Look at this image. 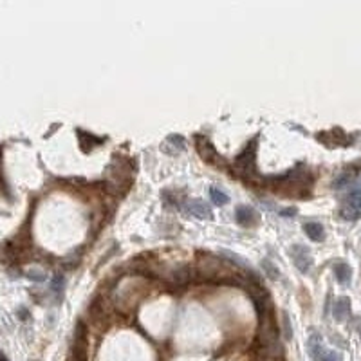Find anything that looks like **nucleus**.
Wrapping results in <instances>:
<instances>
[{
  "instance_id": "nucleus-1",
  "label": "nucleus",
  "mask_w": 361,
  "mask_h": 361,
  "mask_svg": "<svg viewBox=\"0 0 361 361\" xmlns=\"http://www.w3.org/2000/svg\"><path fill=\"white\" fill-rule=\"evenodd\" d=\"M132 168L125 159H118L116 157L112 165L107 168V190L112 191V193H119V191H125L127 186L130 184V179H132Z\"/></svg>"
},
{
  "instance_id": "nucleus-2",
  "label": "nucleus",
  "mask_w": 361,
  "mask_h": 361,
  "mask_svg": "<svg viewBox=\"0 0 361 361\" xmlns=\"http://www.w3.org/2000/svg\"><path fill=\"white\" fill-rule=\"evenodd\" d=\"M255 154H257V145L253 141L251 145H247L242 152L235 157L233 168H235L238 176H251L253 170H255Z\"/></svg>"
},
{
  "instance_id": "nucleus-3",
  "label": "nucleus",
  "mask_w": 361,
  "mask_h": 361,
  "mask_svg": "<svg viewBox=\"0 0 361 361\" xmlns=\"http://www.w3.org/2000/svg\"><path fill=\"white\" fill-rule=\"evenodd\" d=\"M340 215L343 220H358L361 217V190H352L343 199L340 208Z\"/></svg>"
},
{
  "instance_id": "nucleus-4",
  "label": "nucleus",
  "mask_w": 361,
  "mask_h": 361,
  "mask_svg": "<svg viewBox=\"0 0 361 361\" xmlns=\"http://www.w3.org/2000/svg\"><path fill=\"white\" fill-rule=\"evenodd\" d=\"M220 271L228 273V267L224 266V262L213 257H204L197 262V273L202 275L204 278H213V276H222Z\"/></svg>"
},
{
  "instance_id": "nucleus-5",
  "label": "nucleus",
  "mask_w": 361,
  "mask_h": 361,
  "mask_svg": "<svg viewBox=\"0 0 361 361\" xmlns=\"http://www.w3.org/2000/svg\"><path fill=\"white\" fill-rule=\"evenodd\" d=\"M291 255H293V260H295V266L298 267L302 273H307V271L313 267V257L307 247L300 246V244H295L291 247Z\"/></svg>"
},
{
  "instance_id": "nucleus-6",
  "label": "nucleus",
  "mask_w": 361,
  "mask_h": 361,
  "mask_svg": "<svg viewBox=\"0 0 361 361\" xmlns=\"http://www.w3.org/2000/svg\"><path fill=\"white\" fill-rule=\"evenodd\" d=\"M235 220L244 228H253L258 224V213L251 206H237L235 209Z\"/></svg>"
},
{
  "instance_id": "nucleus-7",
  "label": "nucleus",
  "mask_w": 361,
  "mask_h": 361,
  "mask_svg": "<svg viewBox=\"0 0 361 361\" xmlns=\"http://www.w3.org/2000/svg\"><path fill=\"white\" fill-rule=\"evenodd\" d=\"M184 209L188 211L190 215L197 217V219H211V208L206 204L204 200H199V199H191L186 202Z\"/></svg>"
},
{
  "instance_id": "nucleus-8",
  "label": "nucleus",
  "mask_w": 361,
  "mask_h": 361,
  "mask_svg": "<svg viewBox=\"0 0 361 361\" xmlns=\"http://www.w3.org/2000/svg\"><path fill=\"white\" fill-rule=\"evenodd\" d=\"M333 314L336 322H345L351 316V300L347 296H340L333 305Z\"/></svg>"
},
{
  "instance_id": "nucleus-9",
  "label": "nucleus",
  "mask_w": 361,
  "mask_h": 361,
  "mask_svg": "<svg viewBox=\"0 0 361 361\" xmlns=\"http://www.w3.org/2000/svg\"><path fill=\"white\" fill-rule=\"evenodd\" d=\"M356 176H358V168L356 167L345 168V170H342L336 177H334L333 188H334V190H342V188H345V186L351 184L352 179H354Z\"/></svg>"
},
{
  "instance_id": "nucleus-10",
  "label": "nucleus",
  "mask_w": 361,
  "mask_h": 361,
  "mask_svg": "<svg viewBox=\"0 0 361 361\" xmlns=\"http://www.w3.org/2000/svg\"><path fill=\"white\" fill-rule=\"evenodd\" d=\"M304 231L314 242H322L323 238H325V228L320 222H314V220H309V222L304 224Z\"/></svg>"
},
{
  "instance_id": "nucleus-11",
  "label": "nucleus",
  "mask_w": 361,
  "mask_h": 361,
  "mask_svg": "<svg viewBox=\"0 0 361 361\" xmlns=\"http://www.w3.org/2000/svg\"><path fill=\"white\" fill-rule=\"evenodd\" d=\"M195 141H197V150H199V154L202 157H204L206 161H215L217 159V152H215V148H213V145L208 141L206 138H200V136H197L195 138Z\"/></svg>"
},
{
  "instance_id": "nucleus-12",
  "label": "nucleus",
  "mask_w": 361,
  "mask_h": 361,
  "mask_svg": "<svg viewBox=\"0 0 361 361\" xmlns=\"http://www.w3.org/2000/svg\"><path fill=\"white\" fill-rule=\"evenodd\" d=\"M334 275L342 285H349L352 280V267L347 262H338V264H334Z\"/></svg>"
},
{
  "instance_id": "nucleus-13",
  "label": "nucleus",
  "mask_w": 361,
  "mask_h": 361,
  "mask_svg": "<svg viewBox=\"0 0 361 361\" xmlns=\"http://www.w3.org/2000/svg\"><path fill=\"white\" fill-rule=\"evenodd\" d=\"M307 347H309V354H311V356H313L316 361H320V358H322V354H323L322 338H320L318 334H313V336L309 338V343H307Z\"/></svg>"
},
{
  "instance_id": "nucleus-14",
  "label": "nucleus",
  "mask_w": 361,
  "mask_h": 361,
  "mask_svg": "<svg viewBox=\"0 0 361 361\" xmlns=\"http://www.w3.org/2000/svg\"><path fill=\"white\" fill-rule=\"evenodd\" d=\"M262 267H264L266 275L269 276L271 280H276V278L280 276V271H278V267H276L275 264L269 260V258H264V260H262Z\"/></svg>"
},
{
  "instance_id": "nucleus-15",
  "label": "nucleus",
  "mask_w": 361,
  "mask_h": 361,
  "mask_svg": "<svg viewBox=\"0 0 361 361\" xmlns=\"http://www.w3.org/2000/svg\"><path fill=\"white\" fill-rule=\"evenodd\" d=\"M209 197H211V200H213L215 204H226V202H228L229 200V197L226 193H224L222 190H219V188H209Z\"/></svg>"
},
{
  "instance_id": "nucleus-16",
  "label": "nucleus",
  "mask_w": 361,
  "mask_h": 361,
  "mask_svg": "<svg viewBox=\"0 0 361 361\" xmlns=\"http://www.w3.org/2000/svg\"><path fill=\"white\" fill-rule=\"evenodd\" d=\"M62 289H63V275H54V278H52V282H51V291L60 298Z\"/></svg>"
},
{
  "instance_id": "nucleus-17",
  "label": "nucleus",
  "mask_w": 361,
  "mask_h": 361,
  "mask_svg": "<svg viewBox=\"0 0 361 361\" xmlns=\"http://www.w3.org/2000/svg\"><path fill=\"white\" fill-rule=\"evenodd\" d=\"M167 143H172V147L176 148V152L177 150H182L184 148V139H182V136H177V134H170L167 138Z\"/></svg>"
},
{
  "instance_id": "nucleus-18",
  "label": "nucleus",
  "mask_w": 361,
  "mask_h": 361,
  "mask_svg": "<svg viewBox=\"0 0 361 361\" xmlns=\"http://www.w3.org/2000/svg\"><path fill=\"white\" fill-rule=\"evenodd\" d=\"M320 361H342V354L334 351H323Z\"/></svg>"
},
{
  "instance_id": "nucleus-19",
  "label": "nucleus",
  "mask_w": 361,
  "mask_h": 361,
  "mask_svg": "<svg viewBox=\"0 0 361 361\" xmlns=\"http://www.w3.org/2000/svg\"><path fill=\"white\" fill-rule=\"evenodd\" d=\"M27 278H29V280H34V282H43V280H45L43 273H42V271H38V269H29L27 271Z\"/></svg>"
},
{
  "instance_id": "nucleus-20",
  "label": "nucleus",
  "mask_w": 361,
  "mask_h": 361,
  "mask_svg": "<svg viewBox=\"0 0 361 361\" xmlns=\"http://www.w3.org/2000/svg\"><path fill=\"white\" fill-rule=\"evenodd\" d=\"M295 213H296V208H284V209H280L282 217H291V215H295Z\"/></svg>"
},
{
  "instance_id": "nucleus-21",
  "label": "nucleus",
  "mask_w": 361,
  "mask_h": 361,
  "mask_svg": "<svg viewBox=\"0 0 361 361\" xmlns=\"http://www.w3.org/2000/svg\"><path fill=\"white\" fill-rule=\"evenodd\" d=\"M356 327H358V333H360V338H361V318L356 320Z\"/></svg>"
}]
</instances>
